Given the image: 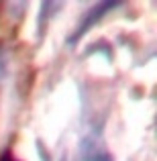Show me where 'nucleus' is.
I'll return each mask as SVG.
<instances>
[{"label": "nucleus", "mask_w": 157, "mask_h": 161, "mask_svg": "<svg viewBox=\"0 0 157 161\" xmlns=\"http://www.w3.org/2000/svg\"><path fill=\"white\" fill-rule=\"evenodd\" d=\"M0 161H19V159H14L10 153H4V155H0Z\"/></svg>", "instance_id": "f03ea898"}, {"label": "nucleus", "mask_w": 157, "mask_h": 161, "mask_svg": "<svg viewBox=\"0 0 157 161\" xmlns=\"http://www.w3.org/2000/svg\"><path fill=\"white\" fill-rule=\"evenodd\" d=\"M116 4H121V2H100V4H96V6H94V8H92V10H90V12L86 14V19H84V23L80 25V29H78V31L74 33V35H71V39H70V41H76V39H80V35H84V33H86L88 29H90L92 25H94L96 20H98L100 16L104 14V12H108L110 8H114Z\"/></svg>", "instance_id": "f257e3e1"}]
</instances>
